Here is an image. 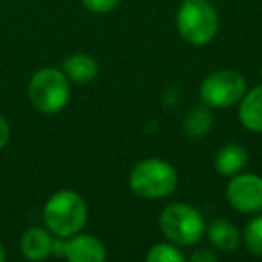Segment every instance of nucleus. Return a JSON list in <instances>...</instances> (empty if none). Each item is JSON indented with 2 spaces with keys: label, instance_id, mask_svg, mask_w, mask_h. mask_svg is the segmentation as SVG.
<instances>
[{
  "label": "nucleus",
  "instance_id": "nucleus-6",
  "mask_svg": "<svg viewBox=\"0 0 262 262\" xmlns=\"http://www.w3.org/2000/svg\"><path fill=\"white\" fill-rule=\"evenodd\" d=\"M246 94V79L235 70H217L201 81L200 97L208 108H232Z\"/></svg>",
  "mask_w": 262,
  "mask_h": 262
},
{
  "label": "nucleus",
  "instance_id": "nucleus-18",
  "mask_svg": "<svg viewBox=\"0 0 262 262\" xmlns=\"http://www.w3.org/2000/svg\"><path fill=\"white\" fill-rule=\"evenodd\" d=\"M9 137H11V129H9V124L6 120L4 115H0V149H4L9 142Z\"/></svg>",
  "mask_w": 262,
  "mask_h": 262
},
{
  "label": "nucleus",
  "instance_id": "nucleus-17",
  "mask_svg": "<svg viewBox=\"0 0 262 262\" xmlns=\"http://www.w3.org/2000/svg\"><path fill=\"white\" fill-rule=\"evenodd\" d=\"M83 6L92 13H97V15H104V13H110L117 8L119 0H81Z\"/></svg>",
  "mask_w": 262,
  "mask_h": 262
},
{
  "label": "nucleus",
  "instance_id": "nucleus-15",
  "mask_svg": "<svg viewBox=\"0 0 262 262\" xmlns=\"http://www.w3.org/2000/svg\"><path fill=\"white\" fill-rule=\"evenodd\" d=\"M147 262H183L185 255L172 243H158L146 253Z\"/></svg>",
  "mask_w": 262,
  "mask_h": 262
},
{
  "label": "nucleus",
  "instance_id": "nucleus-3",
  "mask_svg": "<svg viewBox=\"0 0 262 262\" xmlns=\"http://www.w3.org/2000/svg\"><path fill=\"white\" fill-rule=\"evenodd\" d=\"M27 94H29L31 104L38 112L45 115H54L69 104L70 81L63 70L47 67L38 70L31 77Z\"/></svg>",
  "mask_w": 262,
  "mask_h": 262
},
{
  "label": "nucleus",
  "instance_id": "nucleus-13",
  "mask_svg": "<svg viewBox=\"0 0 262 262\" xmlns=\"http://www.w3.org/2000/svg\"><path fill=\"white\" fill-rule=\"evenodd\" d=\"M248 162V153L241 144H226L215 155V171L223 176H235L244 169Z\"/></svg>",
  "mask_w": 262,
  "mask_h": 262
},
{
  "label": "nucleus",
  "instance_id": "nucleus-19",
  "mask_svg": "<svg viewBox=\"0 0 262 262\" xmlns=\"http://www.w3.org/2000/svg\"><path fill=\"white\" fill-rule=\"evenodd\" d=\"M190 258H192L194 262H214L215 255L212 253V251H208V250H198V251H194V253L190 255Z\"/></svg>",
  "mask_w": 262,
  "mask_h": 262
},
{
  "label": "nucleus",
  "instance_id": "nucleus-10",
  "mask_svg": "<svg viewBox=\"0 0 262 262\" xmlns=\"http://www.w3.org/2000/svg\"><path fill=\"white\" fill-rule=\"evenodd\" d=\"M239 120L246 129L262 133V83L243 95L239 104Z\"/></svg>",
  "mask_w": 262,
  "mask_h": 262
},
{
  "label": "nucleus",
  "instance_id": "nucleus-5",
  "mask_svg": "<svg viewBox=\"0 0 262 262\" xmlns=\"http://www.w3.org/2000/svg\"><path fill=\"white\" fill-rule=\"evenodd\" d=\"M160 230L176 246H194L205 235L201 214L187 203H171L160 214Z\"/></svg>",
  "mask_w": 262,
  "mask_h": 262
},
{
  "label": "nucleus",
  "instance_id": "nucleus-2",
  "mask_svg": "<svg viewBox=\"0 0 262 262\" xmlns=\"http://www.w3.org/2000/svg\"><path fill=\"white\" fill-rule=\"evenodd\" d=\"M178 185V172L162 158H146L133 167L129 187L133 194L144 200H162L174 192Z\"/></svg>",
  "mask_w": 262,
  "mask_h": 262
},
{
  "label": "nucleus",
  "instance_id": "nucleus-11",
  "mask_svg": "<svg viewBox=\"0 0 262 262\" xmlns=\"http://www.w3.org/2000/svg\"><path fill=\"white\" fill-rule=\"evenodd\" d=\"M61 70L69 77V81H74V83L79 84L92 83L99 74L97 61L88 54H72L69 58H65Z\"/></svg>",
  "mask_w": 262,
  "mask_h": 262
},
{
  "label": "nucleus",
  "instance_id": "nucleus-12",
  "mask_svg": "<svg viewBox=\"0 0 262 262\" xmlns=\"http://www.w3.org/2000/svg\"><path fill=\"white\" fill-rule=\"evenodd\" d=\"M207 235L210 239L212 246H215L221 251H235L237 246L241 243V233L237 230V226L233 223H230L228 219H214V221L208 225Z\"/></svg>",
  "mask_w": 262,
  "mask_h": 262
},
{
  "label": "nucleus",
  "instance_id": "nucleus-20",
  "mask_svg": "<svg viewBox=\"0 0 262 262\" xmlns=\"http://www.w3.org/2000/svg\"><path fill=\"white\" fill-rule=\"evenodd\" d=\"M6 260V250H4V244L0 243V262Z\"/></svg>",
  "mask_w": 262,
  "mask_h": 262
},
{
  "label": "nucleus",
  "instance_id": "nucleus-8",
  "mask_svg": "<svg viewBox=\"0 0 262 262\" xmlns=\"http://www.w3.org/2000/svg\"><path fill=\"white\" fill-rule=\"evenodd\" d=\"M65 257L70 262H101L106 258V248L97 237L76 233L67 239Z\"/></svg>",
  "mask_w": 262,
  "mask_h": 262
},
{
  "label": "nucleus",
  "instance_id": "nucleus-4",
  "mask_svg": "<svg viewBox=\"0 0 262 262\" xmlns=\"http://www.w3.org/2000/svg\"><path fill=\"white\" fill-rule=\"evenodd\" d=\"M176 27L185 41L207 45L219 29V18L208 0H183L176 15Z\"/></svg>",
  "mask_w": 262,
  "mask_h": 262
},
{
  "label": "nucleus",
  "instance_id": "nucleus-9",
  "mask_svg": "<svg viewBox=\"0 0 262 262\" xmlns=\"http://www.w3.org/2000/svg\"><path fill=\"white\" fill-rule=\"evenodd\" d=\"M52 239L51 232L43 228H29L24 232L22 239H20V250H22L24 257L29 260H43L52 253Z\"/></svg>",
  "mask_w": 262,
  "mask_h": 262
},
{
  "label": "nucleus",
  "instance_id": "nucleus-16",
  "mask_svg": "<svg viewBox=\"0 0 262 262\" xmlns=\"http://www.w3.org/2000/svg\"><path fill=\"white\" fill-rule=\"evenodd\" d=\"M244 246L253 255H262V215L253 217L246 225L243 233Z\"/></svg>",
  "mask_w": 262,
  "mask_h": 262
},
{
  "label": "nucleus",
  "instance_id": "nucleus-7",
  "mask_svg": "<svg viewBox=\"0 0 262 262\" xmlns=\"http://www.w3.org/2000/svg\"><path fill=\"white\" fill-rule=\"evenodd\" d=\"M226 198L235 210L255 214L262 210V178L257 174H235L226 185Z\"/></svg>",
  "mask_w": 262,
  "mask_h": 262
},
{
  "label": "nucleus",
  "instance_id": "nucleus-21",
  "mask_svg": "<svg viewBox=\"0 0 262 262\" xmlns=\"http://www.w3.org/2000/svg\"><path fill=\"white\" fill-rule=\"evenodd\" d=\"M260 74H262V69H260Z\"/></svg>",
  "mask_w": 262,
  "mask_h": 262
},
{
  "label": "nucleus",
  "instance_id": "nucleus-1",
  "mask_svg": "<svg viewBox=\"0 0 262 262\" xmlns=\"http://www.w3.org/2000/svg\"><path fill=\"white\" fill-rule=\"evenodd\" d=\"M88 219V207L84 200L74 190H59L52 194L43 207L45 226L56 237H69L79 233Z\"/></svg>",
  "mask_w": 262,
  "mask_h": 262
},
{
  "label": "nucleus",
  "instance_id": "nucleus-14",
  "mask_svg": "<svg viewBox=\"0 0 262 262\" xmlns=\"http://www.w3.org/2000/svg\"><path fill=\"white\" fill-rule=\"evenodd\" d=\"M212 122H214L212 112L208 110L207 104H203V106H198V108H192L187 113L185 122H183V129L192 139H200V137H205L210 131Z\"/></svg>",
  "mask_w": 262,
  "mask_h": 262
}]
</instances>
